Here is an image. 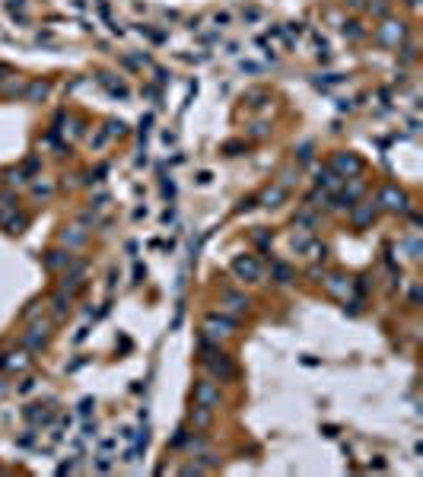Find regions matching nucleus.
<instances>
[{"instance_id":"f257e3e1","label":"nucleus","mask_w":423,"mask_h":477,"mask_svg":"<svg viewBox=\"0 0 423 477\" xmlns=\"http://www.w3.org/2000/svg\"><path fill=\"white\" fill-rule=\"evenodd\" d=\"M236 271L239 274H248V277H258V267H254L252 261H236Z\"/></svg>"}]
</instances>
